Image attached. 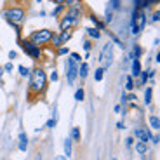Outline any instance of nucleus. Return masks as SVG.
Returning a JSON list of instances; mask_svg holds the SVG:
<instances>
[{"label": "nucleus", "instance_id": "1", "mask_svg": "<svg viewBox=\"0 0 160 160\" xmlns=\"http://www.w3.org/2000/svg\"><path fill=\"white\" fill-rule=\"evenodd\" d=\"M49 87V77L42 66H33L28 77V101L33 103L35 99L42 98Z\"/></svg>", "mask_w": 160, "mask_h": 160}, {"label": "nucleus", "instance_id": "2", "mask_svg": "<svg viewBox=\"0 0 160 160\" xmlns=\"http://www.w3.org/2000/svg\"><path fill=\"white\" fill-rule=\"evenodd\" d=\"M26 14H28V11H26V7H24L23 4H11L2 11L4 19L7 21V24L16 32L18 38L23 35V24H24V21H26Z\"/></svg>", "mask_w": 160, "mask_h": 160}, {"label": "nucleus", "instance_id": "3", "mask_svg": "<svg viewBox=\"0 0 160 160\" xmlns=\"http://www.w3.org/2000/svg\"><path fill=\"white\" fill-rule=\"evenodd\" d=\"M18 45H19L21 51H23L28 58H32L33 61H42V58H44V49L42 47L35 45L33 42H30L28 38H23V37L18 38Z\"/></svg>", "mask_w": 160, "mask_h": 160}, {"label": "nucleus", "instance_id": "4", "mask_svg": "<svg viewBox=\"0 0 160 160\" xmlns=\"http://www.w3.org/2000/svg\"><path fill=\"white\" fill-rule=\"evenodd\" d=\"M52 33H54V32H52L51 28H38V30H33L26 38H28L30 42H33L35 45H38V47L45 49V47L51 45Z\"/></svg>", "mask_w": 160, "mask_h": 160}, {"label": "nucleus", "instance_id": "5", "mask_svg": "<svg viewBox=\"0 0 160 160\" xmlns=\"http://www.w3.org/2000/svg\"><path fill=\"white\" fill-rule=\"evenodd\" d=\"M99 63H101V68L108 70L110 66L113 64V59H115V52H113V44L112 42H108V44H104L103 49H101L99 52Z\"/></svg>", "mask_w": 160, "mask_h": 160}, {"label": "nucleus", "instance_id": "6", "mask_svg": "<svg viewBox=\"0 0 160 160\" xmlns=\"http://www.w3.org/2000/svg\"><path fill=\"white\" fill-rule=\"evenodd\" d=\"M73 37V30H66V32H54L52 33V38H51V45L49 47L52 49H59L61 45H66L72 40Z\"/></svg>", "mask_w": 160, "mask_h": 160}, {"label": "nucleus", "instance_id": "7", "mask_svg": "<svg viewBox=\"0 0 160 160\" xmlns=\"http://www.w3.org/2000/svg\"><path fill=\"white\" fill-rule=\"evenodd\" d=\"M78 64L80 63H75L70 56H66V84L68 85H73L75 80L78 78Z\"/></svg>", "mask_w": 160, "mask_h": 160}, {"label": "nucleus", "instance_id": "8", "mask_svg": "<svg viewBox=\"0 0 160 160\" xmlns=\"http://www.w3.org/2000/svg\"><path fill=\"white\" fill-rule=\"evenodd\" d=\"M80 21H82V19H77V18H73V16H70V14H66V12H64L63 16L58 19V28H59V32L75 30L77 26L80 24Z\"/></svg>", "mask_w": 160, "mask_h": 160}, {"label": "nucleus", "instance_id": "9", "mask_svg": "<svg viewBox=\"0 0 160 160\" xmlns=\"http://www.w3.org/2000/svg\"><path fill=\"white\" fill-rule=\"evenodd\" d=\"M134 138H136L138 141H144V143H150L153 138L152 134V129L148 127V125H138V127H134Z\"/></svg>", "mask_w": 160, "mask_h": 160}, {"label": "nucleus", "instance_id": "10", "mask_svg": "<svg viewBox=\"0 0 160 160\" xmlns=\"http://www.w3.org/2000/svg\"><path fill=\"white\" fill-rule=\"evenodd\" d=\"M66 14H70V16L77 18V19H82V16H84V4H82V0H78V2H75L73 5H70V7H66Z\"/></svg>", "mask_w": 160, "mask_h": 160}, {"label": "nucleus", "instance_id": "11", "mask_svg": "<svg viewBox=\"0 0 160 160\" xmlns=\"http://www.w3.org/2000/svg\"><path fill=\"white\" fill-rule=\"evenodd\" d=\"M134 21H136L138 28L143 32V30L146 28V24H148V16H146V11H136V18H134Z\"/></svg>", "mask_w": 160, "mask_h": 160}, {"label": "nucleus", "instance_id": "12", "mask_svg": "<svg viewBox=\"0 0 160 160\" xmlns=\"http://www.w3.org/2000/svg\"><path fill=\"white\" fill-rule=\"evenodd\" d=\"M87 18H89V21L92 23V26H94V28H98L99 32H104V30H106V23H104L103 19H99L94 12H89Z\"/></svg>", "mask_w": 160, "mask_h": 160}, {"label": "nucleus", "instance_id": "13", "mask_svg": "<svg viewBox=\"0 0 160 160\" xmlns=\"http://www.w3.org/2000/svg\"><path fill=\"white\" fill-rule=\"evenodd\" d=\"M143 56V47H141L139 44H134L131 49V52H129L127 56H125V61H132V59H139V58Z\"/></svg>", "mask_w": 160, "mask_h": 160}, {"label": "nucleus", "instance_id": "14", "mask_svg": "<svg viewBox=\"0 0 160 160\" xmlns=\"http://www.w3.org/2000/svg\"><path fill=\"white\" fill-rule=\"evenodd\" d=\"M141 70H143V64H141V59H132V61H131V73H129V75H131L132 78L136 80L138 77H139Z\"/></svg>", "mask_w": 160, "mask_h": 160}, {"label": "nucleus", "instance_id": "15", "mask_svg": "<svg viewBox=\"0 0 160 160\" xmlns=\"http://www.w3.org/2000/svg\"><path fill=\"white\" fill-rule=\"evenodd\" d=\"M18 150L23 153H26V150H28V136H26V132L21 131L19 132V139H18Z\"/></svg>", "mask_w": 160, "mask_h": 160}, {"label": "nucleus", "instance_id": "16", "mask_svg": "<svg viewBox=\"0 0 160 160\" xmlns=\"http://www.w3.org/2000/svg\"><path fill=\"white\" fill-rule=\"evenodd\" d=\"M104 32H106V35L110 37V38H112V44H115L117 47H120V49H125V42L122 38H120L118 35H117V33H113V32H110L108 28L104 30Z\"/></svg>", "mask_w": 160, "mask_h": 160}, {"label": "nucleus", "instance_id": "17", "mask_svg": "<svg viewBox=\"0 0 160 160\" xmlns=\"http://www.w3.org/2000/svg\"><path fill=\"white\" fill-rule=\"evenodd\" d=\"M85 33H87V37L91 40H99L101 35H103V32H99V30L94 28V26H85Z\"/></svg>", "mask_w": 160, "mask_h": 160}, {"label": "nucleus", "instance_id": "18", "mask_svg": "<svg viewBox=\"0 0 160 160\" xmlns=\"http://www.w3.org/2000/svg\"><path fill=\"white\" fill-rule=\"evenodd\" d=\"M136 153H139L141 157L150 153V144L144 143V141H136Z\"/></svg>", "mask_w": 160, "mask_h": 160}, {"label": "nucleus", "instance_id": "19", "mask_svg": "<svg viewBox=\"0 0 160 160\" xmlns=\"http://www.w3.org/2000/svg\"><path fill=\"white\" fill-rule=\"evenodd\" d=\"M113 19H115V11H113L112 7H110V4L106 5V9H104V23H106V26L108 24H112L113 23Z\"/></svg>", "mask_w": 160, "mask_h": 160}, {"label": "nucleus", "instance_id": "20", "mask_svg": "<svg viewBox=\"0 0 160 160\" xmlns=\"http://www.w3.org/2000/svg\"><path fill=\"white\" fill-rule=\"evenodd\" d=\"M89 63H85V61H82V63L78 64V78H82V80H85L89 77Z\"/></svg>", "mask_w": 160, "mask_h": 160}, {"label": "nucleus", "instance_id": "21", "mask_svg": "<svg viewBox=\"0 0 160 160\" xmlns=\"http://www.w3.org/2000/svg\"><path fill=\"white\" fill-rule=\"evenodd\" d=\"M64 157H66V158H70V157L73 155V141H72V138H66V139H64Z\"/></svg>", "mask_w": 160, "mask_h": 160}, {"label": "nucleus", "instance_id": "22", "mask_svg": "<svg viewBox=\"0 0 160 160\" xmlns=\"http://www.w3.org/2000/svg\"><path fill=\"white\" fill-rule=\"evenodd\" d=\"M124 85H125V91L127 92H132L134 89H136V80L132 78L131 75H125L124 77Z\"/></svg>", "mask_w": 160, "mask_h": 160}, {"label": "nucleus", "instance_id": "23", "mask_svg": "<svg viewBox=\"0 0 160 160\" xmlns=\"http://www.w3.org/2000/svg\"><path fill=\"white\" fill-rule=\"evenodd\" d=\"M148 124H150V129H152V131H158V129H160V118H158V115H155V113H153V115H150L148 117Z\"/></svg>", "mask_w": 160, "mask_h": 160}, {"label": "nucleus", "instance_id": "24", "mask_svg": "<svg viewBox=\"0 0 160 160\" xmlns=\"http://www.w3.org/2000/svg\"><path fill=\"white\" fill-rule=\"evenodd\" d=\"M64 11H66V5H64V4H59V5H56V7L52 9L51 16H52V18H56V19H59V18L64 14Z\"/></svg>", "mask_w": 160, "mask_h": 160}, {"label": "nucleus", "instance_id": "25", "mask_svg": "<svg viewBox=\"0 0 160 160\" xmlns=\"http://www.w3.org/2000/svg\"><path fill=\"white\" fill-rule=\"evenodd\" d=\"M138 85H146L148 84V80H150V77H148V70H141V73H139V77H138Z\"/></svg>", "mask_w": 160, "mask_h": 160}, {"label": "nucleus", "instance_id": "26", "mask_svg": "<svg viewBox=\"0 0 160 160\" xmlns=\"http://www.w3.org/2000/svg\"><path fill=\"white\" fill-rule=\"evenodd\" d=\"M153 101V87L150 85V87H144V104L148 106V104H152Z\"/></svg>", "mask_w": 160, "mask_h": 160}, {"label": "nucleus", "instance_id": "27", "mask_svg": "<svg viewBox=\"0 0 160 160\" xmlns=\"http://www.w3.org/2000/svg\"><path fill=\"white\" fill-rule=\"evenodd\" d=\"M70 138H72V141H75V143H80V141H82V132H80V129L73 127L72 132H70Z\"/></svg>", "mask_w": 160, "mask_h": 160}, {"label": "nucleus", "instance_id": "28", "mask_svg": "<svg viewBox=\"0 0 160 160\" xmlns=\"http://www.w3.org/2000/svg\"><path fill=\"white\" fill-rule=\"evenodd\" d=\"M30 72H32V68L24 66V64H19V66H18V73H19V77H23V78H28Z\"/></svg>", "mask_w": 160, "mask_h": 160}, {"label": "nucleus", "instance_id": "29", "mask_svg": "<svg viewBox=\"0 0 160 160\" xmlns=\"http://www.w3.org/2000/svg\"><path fill=\"white\" fill-rule=\"evenodd\" d=\"M158 21H160V11L155 9V11H152V16L148 18V23L150 24H157Z\"/></svg>", "mask_w": 160, "mask_h": 160}, {"label": "nucleus", "instance_id": "30", "mask_svg": "<svg viewBox=\"0 0 160 160\" xmlns=\"http://www.w3.org/2000/svg\"><path fill=\"white\" fill-rule=\"evenodd\" d=\"M104 72H106V70L101 68V66H99V68H96V70H94V80H96V82H101V80L104 78Z\"/></svg>", "mask_w": 160, "mask_h": 160}, {"label": "nucleus", "instance_id": "31", "mask_svg": "<svg viewBox=\"0 0 160 160\" xmlns=\"http://www.w3.org/2000/svg\"><path fill=\"white\" fill-rule=\"evenodd\" d=\"M108 4H110V7H112L115 12H120V11H122V0H110Z\"/></svg>", "mask_w": 160, "mask_h": 160}, {"label": "nucleus", "instance_id": "32", "mask_svg": "<svg viewBox=\"0 0 160 160\" xmlns=\"http://www.w3.org/2000/svg\"><path fill=\"white\" fill-rule=\"evenodd\" d=\"M70 52H72V51L68 49V45H61L59 49H56V54H58V56H68Z\"/></svg>", "mask_w": 160, "mask_h": 160}, {"label": "nucleus", "instance_id": "33", "mask_svg": "<svg viewBox=\"0 0 160 160\" xmlns=\"http://www.w3.org/2000/svg\"><path fill=\"white\" fill-rule=\"evenodd\" d=\"M85 99V91L82 87H78L75 91V101H84Z\"/></svg>", "mask_w": 160, "mask_h": 160}, {"label": "nucleus", "instance_id": "34", "mask_svg": "<svg viewBox=\"0 0 160 160\" xmlns=\"http://www.w3.org/2000/svg\"><path fill=\"white\" fill-rule=\"evenodd\" d=\"M2 68H4V73H12L14 72V64H12V61H9V63H5Z\"/></svg>", "mask_w": 160, "mask_h": 160}, {"label": "nucleus", "instance_id": "35", "mask_svg": "<svg viewBox=\"0 0 160 160\" xmlns=\"http://www.w3.org/2000/svg\"><path fill=\"white\" fill-rule=\"evenodd\" d=\"M92 45H94V42H92L91 38H87V40L84 42V51H85V52H91V51H92Z\"/></svg>", "mask_w": 160, "mask_h": 160}, {"label": "nucleus", "instance_id": "36", "mask_svg": "<svg viewBox=\"0 0 160 160\" xmlns=\"http://www.w3.org/2000/svg\"><path fill=\"white\" fill-rule=\"evenodd\" d=\"M68 56H70V58H72V59H73V61H75V63H82V61H84V59H82V56H80L78 52H70Z\"/></svg>", "mask_w": 160, "mask_h": 160}, {"label": "nucleus", "instance_id": "37", "mask_svg": "<svg viewBox=\"0 0 160 160\" xmlns=\"http://www.w3.org/2000/svg\"><path fill=\"white\" fill-rule=\"evenodd\" d=\"M56 124H58L56 118H49L47 124H45V127H47V129H52V127H56Z\"/></svg>", "mask_w": 160, "mask_h": 160}, {"label": "nucleus", "instance_id": "38", "mask_svg": "<svg viewBox=\"0 0 160 160\" xmlns=\"http://www.w3.org/2000/svg\"><path fill=\"white\" fill-rule=\"evenodd\" d=\"M132 144H134V138L132 136L125 138V146H127V148H132Z\"/></svg>", "mask_w": 160, "mask_h": 160}, {"label": "nucleus", "instance_id": "39", "mask_svg": "<svg viewBox=\"0 0 160 160\" xmlns=\"http://www.w3.org/2000/svg\"><path fill=\"white\" fill-rule=\"evenodd\" d=\"M18 58V52L16 51H9V61H14Z\"/></svg>", "mask_w": 160, "mask_h": 160}, {"label": "nucleus", "instance_id": "40", "mask_svg": "<svg viewBox=\"0 0 160 160\" xmlns=\"http://www.w3.org/2000/svg\"><path fill=\"white\" fill-rule=\"evenodd\" d=\"M49 78H51L52 82H58V80H59V75H58V72H52V73H51V77H49Z\"/></svg>", "mask_w": 160, "mask_h": 160}, {"label": "nucleus", "instance_id": "41", "mask_svg": "<svg viewBox=\"0 0 160 160\" xmlns=\"http://www.w3.org/2000/svg\"><path fill=\"white\" fill-rule=\"evenodd\" d=\"M120 103H122V106H125V104H127V94H122V98H120Z\"/></svg>", "mask_w": 160, "mask_h": 160}, {"label": "nucleus", "instance_id": "42", "mask_svg": "<svg viewBox=\"0 0 160 160\" xmlns=\"http://www.w3.org/2000/svg\"><path fill=\"white\" fill-rule=\"evenodd\" d=\"M75 2H78V0H64V5H66V7H70V5H73Z\"/></svg>", "mask_w": 160, "mask_h": 160}, {"label": "nucleus", "instance_id": "43", "mask_svg": "<svg viewBox=\"0 0 160 160\" xmlns=\"http://www.w3.org/2000/svg\"><path fill=\"white\" fill-rule=\"evenodd\" d=\"M113 112H115V113H120V112H122V106H120V104H115V108H113Z\"/></svg>", "mask_w": 160, "mask_h": 160}, {"label": "nucleus", "instance_id": "44", "mask_svg": "<svg viewBox=\"0 0 160 160\" xmlns=\"http://www.w3.org/2000/svg\"><path fill=\"white\" fill-rule=\"evenodd\" d=\"M158 141H160L158 136H153V138H152V143H153V144H158Z\"/></svg>", "mask_w": 160, "mask_h": 160}, {"label": "nucleus", "instance_id": "45", "mask_svg": "<svg viewBox=\"0 0 160 160\" xmlns=\"http://www.w3.org/2000/svg\"><path fill=\"white\" fill-rule=\"evenodd\" d=\"M117 129H125V125H124V122L120 120V122H117Z\"/></svg>", "mask_w": 160, "mask_h": 160}, {"label": "nucleus", "instance_id": "46", "mask_svg": "<svg viewBox=\"0 0 160 160\" xmlns=\"http://www.w3.org/2000/svg\"><path fill=\"white\" fill-rule=\"evenodd\" d=\"M54 5H59V4H64V0H51Z\"/></svg>", "mask_w": 160, "mask_h": 160}, {"label": "nucleus", "instance_id": "47", "mask_svg": "<svg viewBox=\"0 0 160 160\" xmlns=\"http://www.w3.org/2000/svg\"><path fill=\"white\" fill-rule=\"evenodd\" d=\"M54 160H68V158H66V157H64V155H58V157H56V158H54Z\"/></svg>", "mask_w": 160, "mask_h": 160}, {"label": "nucleus", "instance_id": "48", "mask_svg": "<svg viewBox=\"0 0 160 160\" xmlns=\"http://www.w3.org/2000/svg\"><path fill=\"white\" fill-rule=\"evenodd\" d=\"M155 63H160V52H157V54H155Z\"/></svg>", "mask_w": 160, "mask_h": 160}, {"label": "nucleus", "instance_id": "49", "mask_svg": "<svg viewBox=\"0 0 160 160\" xmlns=\"http://www.w3.org/2000/svg\"><path fill=\"white\" fill-rule=\"evenodd\" d=\"M2 77H4V68H2V64H0V80H2Z\"/></svg>", "mask_w": 160, "mask_h": 160}, {"label": "nucleus", "instance_id": "50", "mask_svg": "<svg viewBox=\"0 0 160 160\" xmlns=\"http://www.w3.org/2000/svg\"><path fill=\"white\" fill-rule=\"evenodd\" d=\"M35 160H42V155H40V153H38V155L35 157Z\"/></svg>", "mask_w": 160, "mask_h": 160}]
</instances>
